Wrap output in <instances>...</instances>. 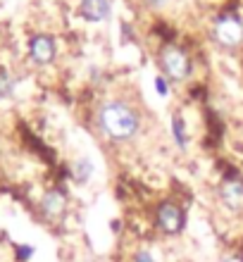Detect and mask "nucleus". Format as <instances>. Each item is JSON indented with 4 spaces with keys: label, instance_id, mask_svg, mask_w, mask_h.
Wrapping results in <instances>:
<instances>
[{
    "label": "nucleus",
    "instance_id": "f03ea898",
    "mask_svg": "<svg viewBox=\"0 0 243 262\" xmlns=\"http://www.w3.org/2000/svg\"><path fill=\"white\" fill-rule=\"evenodd\" d=\"M210 38L227 53L243 50V14L236 10H222L210 21Z\"/></svg>",
    "mask_w": 243,
    "mask_h": 262
},
{
    "label": "nucleus",
    "instance_id": "0eeeda50",
    "mask_svg": "<svg viewBox=\"0 0 243 262\" xmlns=\"http://www.w3.org/2000/svg\"><path fill=\"white\" fill-rule=\"evenodd\" d=\"M67 207H70V200H67V193H64L62 188H48V191H43L41 200H38V210L50 222L62 220Z\"/></svg>",
    "mask_w": 243,
    "mask_h": 262
},
{
    "label": "nucleus",
    "instance_id": "20e7f679",
    "mask_svg": "<svg viewBox=\"0 0 243 262\" xmlns=\"http://www.w3.org/2000/svg\"><path fill=\"white\" fill-rule=\"evenodd\" d=\"M217 205L222 207L231 217H241L243 214V174L229 172L224 174L215 188Z\"/></svg>",
    "mask_w": 243,
    "mask_h": 262
},
{
    "label": "nucleus",
    "instance_id": "f8f14e48",
    "mask_svg": "<svg viewBox=\"0 0 243 262\" xmlns=\"http://www.w3.org/2000/svg\"><path fill=\"white\" fill-rule=\"evenodd\" d=\"M129 262H158V260L153 257V253H150V250L139 248V250H134V253H131Z\"/></svg>",
    "mask_w": 243,
    "mask_h": 262
},
{
    "label": "nucleus",
    "instance_id": "9b49d317",
    "mask_svg": "<svg viewBox=\"0 0 243 262\" xmlns=\"http://www.w3.org/2000/svg\"><path fill=\"white\" fill-rule=\"evenodd\" d=\"M14 93H17V79L7 72H0V103L14 98Z\"/></svg>",
    "mask_w": 243,
    "mask_h": 262
},
{
    "label": "nucleus",
    "instance_id": "ddd939ff",
    "mask_svg": "<svg viewBox=\"0 0 243 262\" xmlns=\"http://www.w3.org/2000/svg\"><path fill=\"white\" fill-rule=\"evenodd\" d=\"M153 86H155V91H158V93H160V96L162 98H167V96H169V86H172V83H169V81H167V79H165V76H162V74H158V76H155V79H153Z\"/></svg>",
    "mask_w": 243,
    "mask_h": 262
},
{
    "label": "nucleus",
    "instance_id": "423d86ee",
    "mask_svg": "<svg viewBox=\"0 0 243 262\" xmlns=\"http://www.w3.org/2000/svg\"><path fill=\"white\" fill-rule=\"evenodd\" d=\"M27 55L29 60L36 64V67H48V64L55 62L57 57V41L53 34H34L29 38V46H27Z\"/></svg>",
    "mask_w": 243,
    "mask_h": 262
},
{
    "label": "nucleus",
    "instance_id": "4468645a",
    "mask_svg": "<svg viewBox=\"0 0 243 262\" xmlns=\"http://www.w3.org/2000/svg\"><path fill=\"white\" fill-rule=\"evenodd\" d=\"M143 3H146V7H150V10H155V12H160V10H167L172 3H176V0H143Z\"/></svg>",
    "mask_w": 243,
    "mask_h": 262
},
{
    "label": "nucleus",
    "instance_id": "9d476101",
    "mask_svg": "<svg viewBox=\"0 0 243 262\" xmlns=\"http://www.w3.org/2000/svg\"><path fill=\"white\" fill-rule=\"evenodd\" d=\"M169 131H172V141L179 150H186L188 143H191V136H188V126H186V119L181 117L179 112L172 115L169 119Z\"/></svg>",
    "mask_w": 243,
    "mask_h": 262
},
{
    "label": "nucleus",
    "instance_id": "1a4fd4ad",
    "mask_svg": "<svg viewBox=\"0 0 243 262\" xmlns=\"http://www.w3.org/2000/svg\"><path fill=\"white\" fill-rule=\"evenodd\" d=\"M70 174H72V181H74L77 186L91 184V179L96 177V162H93V158H89V155L74 158L72 160V167H70Z\"/></svg>",
    "mask_w": 243,
    "mask_h": 262
},
{
    "label": "nucleus",
    "instance_id": "39448f33",
    "mask_svg": "<svg viewBox=\"0 0 243 262\" xmlns=\"http://www.w3.org/2000/svg\"><path fill=\"white\" fill-rule=\"evenodd\" d=\"M155 227L162 236H179L186 229V210L174 200H162L155 207Z\"/></svg>",
    "mask_w": 243,
    "mask_h": 262
},
{
    "label": "nucleus",
    "instance_id": "f257e3e1",
    "mask_svg": "<svg viewBox=\"0 0 243 262\" xmlns=\"http://www.w3.org/2000/svg\"><path fill=\"white\" fill-rule=\"evenodd\" d=\"M96 126L110 143H131L143 129V117L139 107L124 98H107L98 105Z\"/></svg>",
    "mask_w": 243,
    "mask_h": 262
},
{
    "label": "nucleus",
    "instance_id": "dca6fc26",
    "mask_svg": "<svg viewBox=\"0 0 243 262\" xmlns=\"http://www.w3.org/2000/svg\"><path fill=\"white\" fill-rule=\"evenodd\" d=\"M17 250H19V255H17V257H19L21 262L31 260V255H34V246H29V243H24V246H19V248H17Z\"/></svg>",
    "mask_w": 243,
    "mask_h": 262
},
{
    "label": "nucleus",
    "instance_id": "2eb2a0df",
    "mask_svg": "<svg viewBox=\"0 0 243 262\" xmlns=\"http://www.w3.org/2000/svg\"><path fill=\"white\" fill-rule=\"evenodd\" d=\"M219 262H243V253L241 250H229L219 257Z\"/></svg>",
    "mask_w": 243,
    "mask_h": 262
},
{
    "label": "nucleus",
    "instance_id": "6e6552de",
    "mask_svg": "<svg viewBox=\"0 0 243 262\" xmlns=\"http://www.w3.org/2000/svg\"><path fill=\"white\" fill-rule=\"evenodd\" d=\"M77 17L89 24H103L112 17V0H79Z\"/></svg>",
    "mask_w": 243,
    "mask_h": 262
},
{
    "label": "nucleus",
    "instance_id": "7ed1b4c3",
    "mask_svg": "<svg viewBox=\"0 0 243 262\" xmlns=\"http://www.w3.org/2000/svg\"><path fill=\"white\" fill-rule=\"evenodd\" d=\"M158 69L167 81L172 83H186L193 76V60L179 43H162L158 48Z\"/></svg>",
    "mask_w": 243,
    "mask_h": 262
}]
</instances>
